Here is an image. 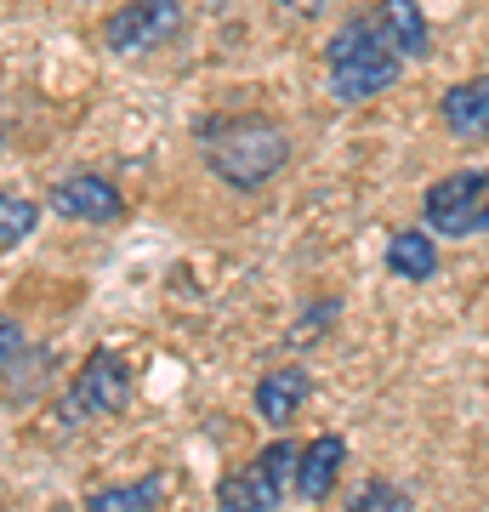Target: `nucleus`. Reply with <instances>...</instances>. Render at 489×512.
<instances>
[{
	"label": "nucleus",
	"mask_w": 489,
	"mask_h": 512,
	"mask_svg": "<svg viewBox=\"0 0 489 512\" xmlns=\"http://www.w3.org/2000/svg\"><path fill=\"white\" fill-rule=\"evenodd\" d=\"M399 63L404 57H399V46L387 40L376 6H370V12H353L325 46L330 92L342 97V103H370V97H381L399 80Z\"/></svg>",
	"instance_id": "1"
},
{
	"label": "nucleus",
	"mask_w": 489,
	"mask_h": 512,
	"mask_svg": "<svg viewBox=\"0 0 489 512\" xmlns=\"http://www.w3.org/2000/svg\"><path fill=\"white\" fill-rule=\"evenodd\" d=\"M205 165L217 171L228 188H262L290 160V137L273 120L239 114V120H205L200 126Z\"/></svg>",
	"instance_id": "2"
},
{
	"label": "nucleus",
	"mask_w": 489,
	"mask_h": 512,
	"mask_svg": "<svg viewBox=\"0 0 489 512\" xmlns=\"http://www.w3.org/2000/svg\"><path fill=\"white\" fill-rule=\"evenodd\" d=\"M296 473H302V450L290 439H273L256 461L222 473L217 512H279V501L296 490Z\"/></svg>",
	"instance_id": "3"
},
{
	"label": "nucleus",
	"mask_w": 489,
	"mask_h": 512,
	"mask_svg": "<svg viewBox=\"0 0 489 512\" xmlns=\"http://www.w3.org/2000/svg\"><path fill=\"white\" fill-rule=\"evenodd\" d=\"M427 234L438 239H467L489 234V171H450L421 194Z\"/></svg>",
	"instance_id": "4"
},
{
	"label": "nucleus",
	"mask_w": 489,
	"mask_h": 512,
	"mask_svg": "<svg viewBox=\"0 0 489 512\" xmlns=\"http://www.w3.org/2000/svg\"><path fill=\"white\" fill-rule=\"evenodd\" d=\"M182 35V0H126L109 23H103V46L114 57H143L160 52L165 40Z\"/></svg>",
	"instance_id": "5"
},
{
	"label": "nucleus",
	"mask_w": 489,
	"mask_h": 512,
	"mask_svg": "<svg viewBox=\"0 0 489 512\" xmlns=\"http://www.w3.org/2000/svg\"><path fill=\"white\" fill-rule=\"evenodd\" d=\"M131 404V370L126 359L114 348H97L86 353V365H80V376H74L69 399H63V421H86V416H114V410H126Z\"/></svg>",
	"instance_id": "6"
},
{
	"label": "nucleus",
	"mask_w": 489,
	"mask_h": 512,
	"mask_svg": "<svg viewBox=\"0 0 489 512\" xmlns=\"http://www.w3.org/2000/svg\"><path fill=\"white\" fill-rule=\"evenodd\" d=\"M52 211L69 222H120V188L109 183V177H91V171H80V177H63V183L52 188Z\"/></svg>",
	"instance_id": "7"
},
{
	"label": "nucleus",
	"mask_w": 489,
	"mask_h": 512,
	"mask_svg": "<svg viewBox=\"0 0 489 512\" xmlns=\"http://www.w3.org/2000/svg\"><path fill=\"white\" fill-rule=\"evenodd\" d=\"M438 120L461 143H484L489 137V80H461L438 97Z\"/></svg>",
	"instance_id": "8"
},
{
	"label": "nucleus",
	"mask_w": 489,
	"mask_h": 512,
	"mask_svg": "<svg viewBox=\"0 0 489 512\" xmlns=\"http://www.w3.org/2000/svg\"><path fill=\"white\" fill-rule=\"evenodd\" d=\"M302 404H308V370H302V365L268 370V376L256 382V416L268 421V427L296 421V410H302Z\"/></svg>",
	"instance_id": "9"
},
{
	"label": "nucleus",
	"mask_w": 489,
	"mask_h": 512,
	"mask_svg": "<svg viewBox=\"0 0 489 512\" xmlns=\"http://www.w3.org/2000/svg\"><path fill=\"white\" fill-rule=\"evenodd\" d=\"M342 461H347V439L325 433V439H313L302 450V473H296V495L302 501H325L336 490V478H342Z\"/></svg>",
	"instance_id": "10"
},
{
	"label": "nucleus",
	"mask_w": 489,
	"mask_h": 512,
	"mask_svg": "<svg viewBox=\"0 0 489 512\" xmlns=\"http://www.w3.org/2000/svg\"><path fill=\"white\" fill-rule=\"evenodd\" d=\"M376 18L387 29V40L399 46V57H427V18L421 0H376Z\"/></svg>",
	"instance_id": "11"
},
{
	"label": "nucleus",
	"mask_w": 489,
	"mask_h": 512,
	"mask_svg": "<svg viewBox=\"0 0 489 512\" xmlns=\"http://www.w3.org/2000/svg\"><path fill=\"white\" fill-rule=\"evenodd\" d=\"M387 274H399V279H433V274H438V245H433V234L404 228V234L387 239Z\"/></svg>",
	"instance_id": "12"
},
{
	"label": "nucleus",
	"mask_w": 489,
	"mask_h": 512,
	"mask_svg": "<svg viewBox=\"0 0 489 512\" xmlns=\"http://www.w3.org/2000/svg\"><path fill=\"white\" fill-rule=\"evenodd\" d=\"M165 501V473H148L137 484H109V490H91L86 512H154Z\"/></svg>",
	"instance_id": "13"
},
{
	"label": "nucleus",
	"mask_w": 489,
	"mask_h": 512,
	"mask_svg": "<svg viewBox=\"0 0 489 512\" xmlns=\"http://www.w3.org/2000/svg\"><path fill=\"white\" fill-rule=\"evenodd\" d=\"M0 353H6V404L35 399V370L23 365V359H29V336H23L18 319L0 325Z\"/></svg>",
	"instance_id": "14"
},
{
	"label": "nucleus",
	"mask_w": 489,
	"mask_h": 512,
	"mask_svg": "<svg viewBox=\"0 0 489 512\" xmlns=\"http://www.w3.org/2000/svg\"><path fill=\"white\" fill-rule=\"evenodd\" d=\"M410 507H416L410 490L387 484V478H370V484H359V490L347 495V512H410Z\"/></svg>",
	"instance_id": "15"
},
{
	"label": "nucleus",
	"mask_w": 489,
	"mask_h": 512,
	"mask_svg": "<svg viewBox=\"0 0 489 512\" xmlns=\"http://www.w3.org/2000/svg\"><path fill=\"white\" fill-rule=\"evenodd\" d=\"M35 217H40L35 200L6 194V200H0V245H6V251H12V245H23V239L35 234Z\"/></svg>",
	"instance_id": "16"
},
{
	"label": "nucleus",
	"mask_w": 489,
	"mask_h": 512,
	"mask_svg": "<svg viewBox=\"0 0 489 512\" xmlns=\"http://www.w3.org/2000/svg\"><path fill=\"white\" fill-rule=\"evenodd\" d=\"M296 6H308V0H296Z\"/></svg>",
	"instance_id": "17"
}]
</instances>
